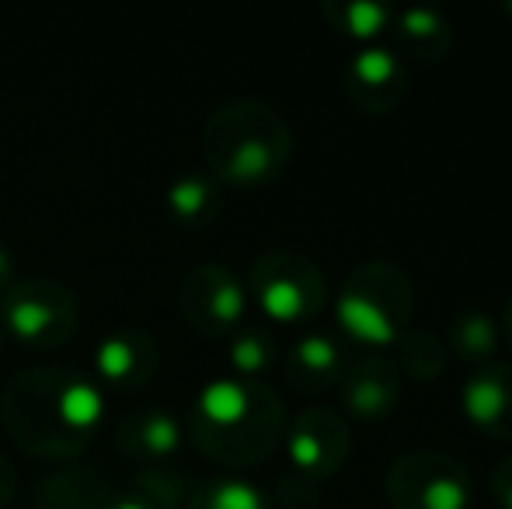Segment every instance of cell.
Here are the masks:
<instances>
[{
    "label": "cell",
    "instance_id": "obj_13",
    "mask_svg": "<svg viewBox=\"0 0 512 509\" xmlns=\"http://www.w3.org/2000/svg\"><path fill=\"white\" fill-rule=\"evenodd\" d=\"M460 412L478 433L512 440V363H485L467 370L460 387Z\"/></svg>",
    "mask_w": 512,
    "mask_h": 509
},
{
    "label": "cell",
    "instance_id": "obj_18",
    "mask_svg": "<svg viewBox=\"0 0 512 509\" xmlns=\"http://www.w3.org/2000/svg\"><path fill=\"white\" fill-rule=\"evenodd\" d=\"M164 206H168V217L178 227H209L220 217V182L206 171H189V175H178L175 182L164 192Z\"/></svg>",
    "mask_w": 512,
    "mask_h": 509
},
{
    "label": "cell",
    "instance_id": "obj_3",
    "mask_svg": "<svg viewBox=\"0 0 512 509\" xmlns=\"http://www.w3.org/2000/svg\"><path fill=\"white\" fill-rule=\"evenodd\" d=\"M293 157V133L283 112L258 98H234L203 123V161L230 189H265Z\"/></svg>",
    "mask_w": 512,
    "mask_h": 509
},
{
    "label": "cell",
    "instance_id": "obj_7",
    "mask_svg": "<svg viewBox=\"0 0 512 509\" xmlns=\"http://www.w3.org/2000/svg\"><path fill=\"white\" fill-rule=\"evenodd\" d=\"M394 509H471V471L443 450H408L387 468Z\"/></svg>",
    "mask_w": 512,
    "mask_h": 509
},
{
    "label": "cell",
    "instance_id": "obj_23",
    "mask_svg": "<svg viewBox=\"0 0 512 509\" xmlns=\"http://www.w3.org/2000/svg\"><path fill=\"white\" fill-rule=\"evenodd\" d=\"M185 509H272V499L241 475H220L199 482Z\"/></svg>",
    "mask_w": 512,
    "mask_h": 509
},
{
    "label": "cell",
    "instance_id": "obj_14",
    "mask_svg": "<svg viewBox=\"0 0 512 509\" xmlns=\"http://www.w3.org/2000/svg\"><path fill=\"white\" fill-rule=\"evenodd\" d=\"M185 440V426L175 412L157 405H143L126 412L115 422V447L119 454L143 464H164L171 454H178Z\"/></svg>",
    "mask_w": 512,
    "mask_h": 509
},
{
    "label": "cell",
    "instance_id": "obj_19",
    "mask_svg": "<svg viewBox=\"0 0 512 509\" xmlns=\"http://www.w3.org/2000/svg\"><path fill=\"white\" fill-rule=\"evenodd\" d=\"M321 14L338 35L363 46H377V39L384 32H391L394 11L377 0H324Z\"/></svg>",
    "mask_w": 512,
    "mask_h": 509
},
{
    "label": "cell",
    "instance_id": "obj_12",
    "mask_svg": "<svg viewBox=\"0 0 512 509\" xmlns=\"http://www.w3.org/2000/svg\"><path fill=\"white\" fill-rule=\"evenodd\" d=\"M157 342L147 332H136V328H119V332H108L102 342L95 346V381L102 384V391H119L133 394L140 387H147L157 374Z\"/></svg>",
    "mask_w": 512,
    "mask_h": 509
},
{
    "label": "cell",
    "instance_id": "obj_29",
    "mask_svg": "<svg viewBox=\"0 0 512 509\" xmlns=\"http://www.w3.org/2000/svg\"><path fill=\"white\" fill-rule=\"evenodd\" d=\"M502 342H506V346L512 349V297H509V304H506V314H502Z\"/></svg>",
    "mask_w": 512,
    "mask_h": 509
},
{
    "label": "cell",
    "instance_id": "obj_24",
    "mask_svg": "<svg viewBox=\"0 0 512 509\" xmlns=\"http://www.w3.org/2000/svg\"><path fill=\"white\" fill-rule=\"evenodd\" d=\"M129 485L140 489L157 509H185L192 489H196V482H192L185 471L164 468V464H147V468H143Z\"/></svg>",
    "mask_w": 512,
    "mask_h": 509
},
{
    "label": "cell",
    "instance_id": "obj_27",
    "mask_svg": "<svg viewBox=\"0 0 512 509\" xmlns=\"http://www.w3.org/2000/svg\"><path fill=\"white\" fill-rule=\"evenodd\" d=\"M14 492H18V471H14L11 457L0 454V509L14 503Z\"/></svg>",
    "mask_w": 512,
    "mask_h": 509
},
{
    "label": "cell",
    "instance_id": "obj_10",
    "mask_svg": "<svg viewBox=\"0 0 512 509\" xmlns=\"http://www.w3.org/2000/svg\"><path fill=\"white\" fill-rule=\"evenodd\" d=\"M342 91L363 116H387L408 95V63L391 46H363L342 67Z\"/></svg>",
    "mask_w": 512,
    "mask_h": 509
},
{
    "label": "cell",
    "instance_id": "obj_11",
    "mask_svg": "<svg viewBox=\"0 0 512 509\" xmlns=\"http://www.w3.org/2000/svg\"><path fill=\"white\" fill-rule=\"evenodd\" d=\"M342 412L359 422H387L401 405V374L387 356H363L349 363L338 381Z\"/></svg>",
    "mask_w": 512,
    "mask_h": 509
},
{
    "label": "cell",
    "instance_id": "obj_17",
    "mask_svg": "<svg viewBox=\"0 0 512 509\" xmlns=\"http://www.w3.org/2000/svg\"><path fill=\"white\" fill-rule=\"evenodd\" d=\"M502 346V325L481 307H464L460 314H453L450 332H446V353L453 360L467 363V367H485L495 360Z\"/></svg>",
    "mask_w": 512,
    "mask_h": 509
},
{
    "label": "cell",
    "instance_id": "obj_4",
    "mask_svg": "<svg viewBox=\"0 0 512 509\" xmlns=\"http://www.w3.org/2000/svg\"><path fill=\"white\" fill-rule=\"evenodd\" d=\"M415 286L411 276L394 262H363L342 279L335 300V321L352 342L391 346L411 328Z\"/></svg>",
    "mask_w": 512,
    "mask_h": 509
},
{
    "label": "cell",
    "instance_id": "obj_2",
    "mask_svg": "<svg viewBox=\"0 0 512 509\" xmlns=\"http://www.w3.org/2000/svg\"><path fill=\"white\" fill-rule=\"evenodd\" d=\"M185 433L213 464L234 471L255 468L283 447L286 408L269 384L216 377L192 401Z\"/></svg>",
    "mask_w": 512,
    "mask_h": 509
},
{
    "label": "cell",
    "instance_id": "obj_16",
    "mask_svg": "<svg viewBox=\"0 0 512 509\" xmlns=\"http://www.w3.org/2000/svg\"><path fill=\"white\" fill-rule=\"evenodd\" d=\"M394 53L405 63H439L453 46V28L443 11L432 7H408L394 11L391 21Z\"/></svg>",
    "mask_w": 512,
    "mask_h": 509
},
{
    "label": "cell",
    "instance_id": "obj_8",
    "mask_svg": "<svg viewBox=\"0 0 512 509\" xmlns=\"http://www.w3.org/2000/svg\"><path fill=\"white\" fill-rule=\"evenodd\" d=\"M178 311L192 332L206 339H230L248 311V286L227 265H196L178 286Z\"/></svg>",
    "mask_w": 512,
    "mask_h": 509
},
{
    "label": "cell",
    "instance_id": "obj_9",
    "mask_svg": "<svg viewBox=\"0 0 512 509\" xmlns=\"http://www.w3.org/2000/svg\"><path fill=\"white\" fill-rule=\"evenodd\" d=\"M283 447L286 457H290L293 475L321 485L328 478H335L352 454L349 419L342 412H335V408L310 405L293 422H286Z\"/></svg>",
    "mask_w": 512,
    "mask_h": 509
},
{
    "label": "cell",
    "instance_id": "obj_21",
    "mask_svg": "<svg viewBox=\"0 0 512 509\" xmlns=\"http://www.w3.org/2000/svg\"><path fill=\"white\" fill-rule=\"evenodd\" d=\"M394 367L398 374H408L411 381L429 384L436 377L446 374L450 367V353H446V342L432 332H422V328H408L398 342H394Z\"/></svg>",
    "mask_w": 512,
    "mask_h": 509
},
{
    "label": "cell",
    "instance_id": "obj_28",
    "mask_svg": "<svg viewBox=\"0 0 512 509\" xmlns=\"http://www.w3.org/2000/svg\"><path fill=\"white\" fill-rule=\"evenodd\" d=\"M18 279V262H14V255H11V248L7 245H0V293L7 290V286Z\"/></svg>",
    "mask_w": 512,
    "mask_h": 509
},
{
    "label": "cell",
    "instance_id": "obj_25",
    "mask_svg": "<svg viewBox=\"0 0 512 509\" xmlns=\"http://www.w3.org/2000/svg\"><path fill=\"white\" fill-rule=\"evenodd\" d=\"M98 509H157V506L150 503L140 489H133V485H108V492Z\"/></svg>",
    "mask_w": 512,
    "mask_h": 509
},
{
    "label": "cell",
    "instance_id": "obj_26",
    "mask_svg": "<svg viewBox=\"0 0 512 509\" xmlns=\"http://www.w3.org/2000/svg\"><path fill=\"white\" fill-rule=\"evenodd\" d=\"M488 489H492L495 506H499V509H512V454L502 457V461L492 468Z\"/></svg>",
    "mask_w": 512,
    "mask_h": 509
},
{
    "label": "cell",
    "instance_id": "obj_15",
    "mask_svg": "<svg viewBox=\"0 0 512 509\" xmlns=\"http://www.w3.org/2000/svg\"><path fill=\"white\" fill-rule=\"evenodd\" d=\"M345 367V346L328 332H307L304 339H297L286 353V381L297 387L300 394H324L331 387H338Z\"/></svg>",
    "mask_w": 512,
    "mask_h": 509
},
{
    "label": "cell",
    "instance_id": "obj_22",
    "mask_svg": "<svg viewBox=\"0 0 512 509\" xmlns=\"http://www.w3.org/2000/svg\"><path fill=\"white\" fill-rule=\"evenodd\" d=\"M227 356H230V367H234V377L262 381L279 363V339H276V332L265 325L237 328L227 339Z\"/></svg>",
    "mask_w": 512,
    "mask_h": 509
},
{
    "label": "cell",
    "instance_id": "obj_30",
    "mask_svg": "<svg viewBox=\"0 0 512 509\" xmlns=\"http://www.w3.org/2000/svg\"><path fill=\"white\" fill-rule=\"evenodd\" d=\"M4 342H7V335H4V328H0V353H4Z\"/></svg>",
    "mask_w": 512,
    "mask_h": 509
},
{
    "label": "cell",
    "instance_id": "obj_31",
    "mask_svg": "<svg viewBox=\"0 0 512 509\" xmlns=\"http://www.w3.org/2000/svg\"><path fill=\"white\" fill-rule=\"evenodd\" d=\"M506 14H509V18H512V0H509V4H506Z\"/></svg>",
    "mask_w": 512,
    "mask_h": 509
},
{
    "label": "cell",
    "instance_id": "obj_6",
    "mask_svg": "<svg viewBox=\"0 0 512 509\" xmlns=\"http://www.w3.org/2000/svg\"><path fill=\"white\" fill-rule=\"evenodd\" d=\"M248 297L276 325L314 321L328 304V283L307 255L290 248L262 252L248 269Z\"/></svg>",
    "mask_w": 512,
    "mask_h": 509
},
{
    "label": "cell",
    "instance_id": "obj_20",
    "mask_svg": "<svg viewBox=\"0 0 512 509\" xmlns=\"http://www.w3.org/2000/svg\"><path fill=\"white\" fill-rule=\"evenodd\" d=\"M108 492V482L95 471L70 468L60 475H49L35 492L32 509H98Z\"/></svg>",
    "mask_w": 512,
    "mask_h": 509
},
{
    "label": "cell",
    "instance_id": "obj_1",
    "mask_svg": "<svg viewBox=\"0 0 512 509\" xmlns=\"http://www.w3.org/2000/svg\"><path fill=\"white\" fill-rule=\"evenodd\" d=\"M108 412L102 384L77 367H35L11 377L0 419L25 454L67 461L91 447Z\"/></svg>",
    "mask_w": 512,
    "mask_h": 509
},
{
    "label": "cell",
    "instance_id": "obj_5",
    "mask_svg": "<svg viewBox=\"0 0 512 509\" xmlns=\"http://www.w3.org/2000/svg\"><path fill=\"white\" fill-rule=\"evenodd\" d=\"M77 321H81L77 297L60 279H14L0 293V328H4V335L18 346L35 349V353L67 346L77 332Z\"/></svg>",
    "mask_w": 512,
    "mask_h": 509
}]
</instances>
